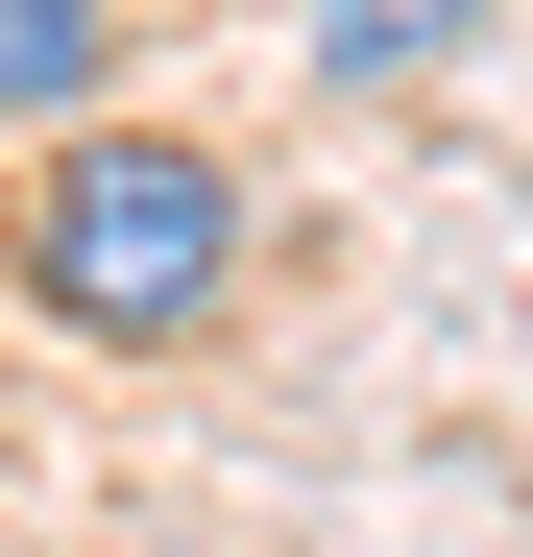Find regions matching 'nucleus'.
Listing matches in <instances>:
<instances>
[{
  "label": "nucleus",
  "instance_id": "obj_3",
  "mask_svg": "<svg viewBox=\"0 0 533 557\" xmlns=\"http://www.w3.org/2000/svg\"><path fill=\"white\" fill-rule=\"evenodd\" d=\"M98 98H122V0H0V122L49 146V122H98Z\"/></svg>",
  "mask_w": 533,
  "mask_h": 557
},
{
  "label": "nucleus",
  "instance_id": "obj_1",
  "mask_svg": "<svg viewBox=\"0 0 533 557\" xmlns=\"http://www.w3.org/2000/svg\"><path fill=\"white\" fill-rule=\"evenodd\" d=\"M0 292H25L49 339H98V363H195L243 315V170L195 122H49L25 146V195H0Z\"/></svg>",
  "mask_w": 533,
  "mask_h": 557
},
{
  "label": "nucleus",
  "instance_id": "obj_2",
  "mask_svg": "<svg viewBox=\"0 0 533 557\" xmlns=\"http://www.w3.org/2000/svg\"><path fill=\"white\" fill-rule=\"evenodd\" d=\"M509 0H292V73L315 98H412V73H461Z\"/></svg>",
  "mask_w": 533,
  "mask_h": 557
}]
</instances>
